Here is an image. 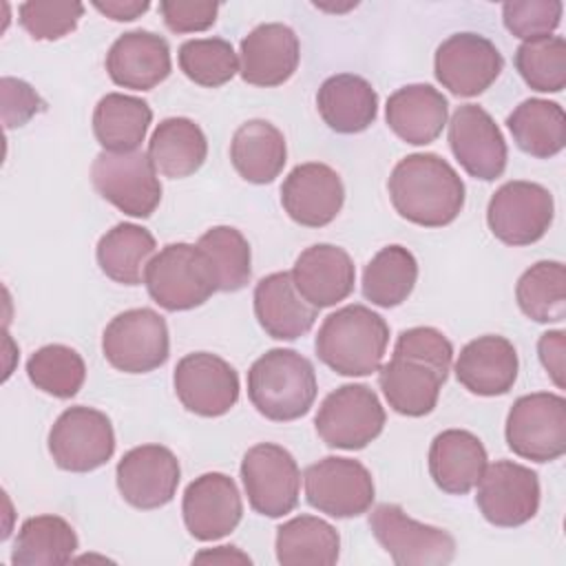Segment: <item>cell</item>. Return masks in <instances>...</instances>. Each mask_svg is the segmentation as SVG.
I'll use <instances>...</instances> for the list:
<instances>
[{
    "mask_svg": "<svg viewBox=\"0 0 566 566\" xmlns=\"http://www.w3.org/2000/svg\"><path fill=\"white\" fill-rule=\"evenodd\" d=\"M453 360L451 340L436 327H409L400 332L389 363L378 369V385L389 407L409 418L436 409Z\"/></svg>",
    "mask_w": 566,
    "mask_h": 566,
    "instance_id": "obj_1",
    "label": "cell"
},
{
    "mask_svg": "<svg viewBox=\"0 0 566 566\" xmlns=\"http://www.w3.org/2000/svg\"><path fill=\"white\" fill-rule=\"evenodd\" d=\"M396 212L422 228H442L464 208V181L455 168L436 153L402 157L387 181Z\"/></svg>",
    "mask_w": 566,
    "mask_h": 566,
    "instance_id": "obj_2",
    "label": "cell"
},
{
    "mask_svg": "<svg viewBox=\"0 0 566 566\" xmlns=\"http://www.w3.org/2000/svg\"><path fill=\"white\" fill-rule=\"evenodd\" d=\"M387 345V321L360 303L332 312L314 338L316 356L340 376H369L378 371Z\"/></svg>",
    "mask_w": 566,
    "mask_h": 566,
    "instance_id": "obj_3",
    "label": "cell"
},
{
    "mask_svg": "<svg viewBox=\"0 0 566 566\" xmlns=\"http://www.w3.org/2000/svg\"><path fill=\"white\" fill-rule=\"evenodd\" d=\"M314 365L294 349L274 347L261 354L248 371V398L254 409L274 422L305 416L316 400Z\"/></svg>",
    "mask_w": 566,
    "mask_h": 566,
    "instance_id": "obj_4",
    "label": "cell"
},
{
    "mask_svg": "<svg viewBox=\"0 0 566 566\" xmlns=\"http://www.w3.org/2000/svg\"><path fill=\"white\" fill-rule=\"evenodd\" d=\"M144 285L150 298L168 312H186L203 305L217 283L197 245L168 243L146 265Z\"/></svg>",
    "mask_w": 566,
    "mask_h": 566,
    "instance_id": "obj_5",
    "label": "cell"
},
{
    "mask_svg": "<svg viewBox=\"0 0 566 566\" xmlns=\"http://www.w3.org/2000/svg\"><path fill=\"white\" fill-rule=\"evenodd\" d=\"M509 449L533 462H553L566 453V400L559 394L520 396L506 416Z\"/></svg>",
    "mask_w": 566,
    "mask_h": 566,
    "instance_id": "obj_6",
    "label": "cell"
},
{
    "mask_svg": "<svg viewBox=\"0 0 566 566\" xmlns=\"http://www.w3.org/2000/svg\"><path fill=\"white\" fill-rule=\"evenodd\" d=\"M385 418L376 391L367 385L349 382L325 396L314 427L327 447L358 451L382 433Z\"/></svg>",
    "mask_w": 566,
    "mask_h": 566,
    "instance_id": "obj_7",
    "label": "cell"
},
{
    "mask_svg": "<svg viewBox=\"0 0 566 566\" xmlns=\"http://www.w3.org/2000/svg\"><path fill=\"white\" fill-rule=\"evenodd\" d=\"M91 181L102 199L128 217L146 219L161 201V184L148 153H106L91 164Z\"/></svg>",
    "mask_w": 566,
    "mask_h": 566,
    "instance_id": "obj_8",
    "label": "cell"
},
{
    "mask_svg": "<svg viewBox=\"0 0 566 566\" xmlns=\"http://www.w3.org/2000/svg\"><path fill=\"white\" fill-rule=\"evenodd\" d=\"M102 352L111 367L124 374L153 371L168 360V325L164 316L150 307L126 310L106 325Z\"/></svg>",
    "mask_w": 566,
    "mask_h": 566,
    "instance_id": "obj_9",
    "label": "cell"
},
{
    "mask_svg": "<svg viewBox=\"0 0 566 566\" xmlns=\"http://www.w3.org/2000/svg\"><path fill=\"white\" fill-rule=\"evenodd\" d=\"M369 528L398 566H444L455 555L449 531L409 517L398 504H378L369 513Z\"/></svg>",
    "mask_w": 566,
    "mask_h": 566,
    "instance_id": "obj_10",
    "label": "cell"
},
{
    "mask_svg": "<svg viewBox=\"0 0 566 566\" xmlns=\"http://www.w3.org/2000/svg\"><path fill=\"white\" fill-rule=\"evenodd\" d=\"M53 462L71 473H88L104 467L115 453L111 418L93 407L64 409L49 431Z\"/></svg>",
    "mask_w": 566,
    "mask_h": 566,
    "instance_id": "obj_11",
    "label": "cell"
},
{
    "mask_svg": "<svg viewBox=\"0 0 566 566\" xmlns=\"http://www.w3.org/2000/svg\"><path fill=\"white\" fill-rule=\"evenodd\" d=\"M241 482L250 506L265 517H283L298 504L301 471L294 455L274 442L250 447L241 460Z\"/></svg>",
    "mask_w": 566,
    "mask_h": 566,
    "instance_id": "obj_12",
    "label": "cell"
},
{
    "mask_svg": "<svg viewBox=\"0 0 566 566\" xmlns=\"http://www.w3.org/2000/svg\"><path fill=\"white\" fill-rule=\"evenodd\" d=\"M555 214V201L548 188L535 181L502 184L486 206V223L495 239L506 245H531L539 241Z\"/></svg>",
    "mask_w": 566,
    "mask_h": 566,
    "instance_id": "obj_13",
    "label": "cell"
},
{
    "mask_svg": "<svg viewBox=\"0 0 566 566\" xmlns=\"http://www.w3.org/2000/svg\"><path fill=\"white\" fill-rule=\"evenodd\" d=\"M305 500L329 517H358L371 509L376 497L369 469L352 458L327 455L303 473Z\"/></svg>",
    "mask_w": 566,
    "mask_h": 566,
    "instance_id": "obj_14",
    "label": "cell"
},
{
    "mask_svg": "<svg viewBox=\"0 0 566 566\" xmlns=\"http://www.w3.org/2000/svg\"><path fill=\"white\" fill-rule=\"evenodd\" d=\"M504 57L497 46L471 31L453 33L440 42L433 57L436 80L458 97L484 93L502 73Z\"/></svg>",
    "mask_w": 566,
    "mask_h": 566,
    "instance_id": "obj_15",
    "label": "cell"
},
{
    "mask_svg": "<svg viewBox=\"0 0 566 566\" xmlns=\"http://www.w3.org/2000/svg\"><path fill=\"white\" fill-rule=\"evenodd\" d=\"M475 486V504L484 520L493 526H522L533 520L539 509L537 473L513 460L486 464Z\"/></svg>",
    "mask_w": 566,
    "mask_h": 566,
    "instance_id": "obj_16",
    "label": "cell"
},
{
    "mask_svg": "<svg viewBox=\"0 0 566 566\" xmlns=\"http://www.w3.org/2000/svg\"><path fill=\"white\" fill-rule=\"evenodd\" d=\"M172 385L179 402L203 418L228 413L239 400V374L217 354H186L172 374Z\"/></svg>",
    "mask_w": 566,
    "mask_h": 566,
    "instance_id": "obj_17",
    "label": "cell"
},
{
    "mask_svg": "<svg viewBox=\"0 0 566 566\" xmlns=\"http://www.w3.org/2000/svg\"><path fill=\"white\" fill-rule=\"evenodd\" d=\"M177 455L164 444H142L122 455L115 480L122 497L142 511L166 506L179 486Z\"/></svg>",
    "mask_w": 566,
    "mask_h": 566,
    "instance_id": "obj_18",
    "label": "cell"
},
{
    "mask_svg": "<svg viewBox=\"0 0 566 566\" xmlns=\"http://www.w3.org/2000/svg\"><path fill=\"white\" fill-rule=\"evenodd\" d=\"M449 146L467 175L493 181L509 159L506 142L493 117L478 104H462L449 122Z\"/></svg>",
    "mask_w": 566,
    "mask_h": 566,
    "instance_id": "obj_19",
    "label": "cell"
},
{
    "mask_svg": "<svg viewBox=\"0 0 566 566\" xmlns=\"http://www.w3.org/2000/svg\"><path fill=\"white\" fill-rule=\"evenodd\" d=\"M184 524L199 542H214L230 535L243 515V502L234 480L210 471L195 478L181 500Z\"/></svg>",
    "mask_w": 566,
    "mask_h": 566,
    "instance_id": "obj_20",
    "label": "cell"
},
{
    "mask_svg": "<svg viewBox=\"0 0 566 566\" xmlns=\"http://www.w3.org/2000/svg\"><path fill=\"white\" fill-rule=\"evenodd\" d=\"M345 201V188L334 168L321 161L298 164L281 186V203L292 221L305 228H323L336 219Z\"/></svg>",
    "mask_w": 566,
    "mask_h": 566,
    "instance_id": "obj_21",
    "label": "cell"
},
{
    "mask_svg": "<svg viewBox=\"0 0 566 566\" xmlns=\"http://www.w3.org/2000/svg\"><path fill=\"white\" fill-rule=\"evenodd\" d=\"M241 66L243 82L252 86H279L287 82L301 60V44L296 33L281 22H265L254 27L241 40Z\"/></svg>",
    "mask_w": 566,
    "mask_h": 566,
    "instance_id": "obj_22",
    "label": "cell"
},
{
    "mask_svg": "<svg viewBox=\"0 0 566 566\" xmlns=\"http://www.w3.org/2000/svg\"><path fill=\"white\" fill-rule=\"evenodd\" d=\"M290 274L298 294L316 310L345 301L356 283V268L352 256L332 243H316L305 248L296 256Z\"/></svg>",
    "mask_w": 566,
    "mask_h": 566,
    "instance_id": "obj_23",
    "label": "cell"
},
{
    "mask_svg": "<svg viewBox=\"0 0 566 566\" xmlns=\"http://www.w3.org/2000/svg\"><path fill=\"white\" fill-rule=\"evenodd\" d=\"M170 49L168 42L144 29L122 33L106 53L108 77L133 91H150L170 75Z\"/></svg>",
    "mask_w": 566,
    "mask_h": 566,
    "instance_id": "obj_24",
    "label": "cell"
},
{
    "mask_svg": "<svg viewBox=\"0 0 566 566\" xmlns=\"http://www.w3.org/2000/svg\"><path fill=\"white\" fill-rule=\"evenodd\" d=\"M517 352L513 343L497 334L469 340L455 360L458 382L475 396H502L517 380Z\"/></svg>",
    "mask_w": 566,
    "mask_h": 566,
    "instance_id": "obj_25",
    "label": "cell"
},
{
    "mask_svg": "<svg viewBox=\"0 0 566 566\" xmlns=\"http://www.w3.org/2000/svg\"><path fill=\"white\" fill-rule=\"evenodd\" d=\"M254 316L268 336L294 340L314 327L318 310L298 294L290 272H274L254 287Z\"/></svg>",
    "mask_w": 566,
    "mask_h": 566,
    "instance_id": "obj_26",
    "label": "cell"
},
{
    "mask_svg": "<svg viewBox=\"0 0 566 566\" xmlns=\"http://www.w3.org/2000/svg\"><path fill=\"white\" fill-rule=\"evenodd\" d=\"M449 102L431 84H407L394 91L385 106L387 126L411 146L438 139L447 124Z\"/></svg>",
    "mask_w": 566,
    "mask_h": 566,
    "instance_id": "obj_27",
    "label": "cell"
},
{
    "mask_svg": "<svg viewBox=\"0 0 566 566\" xmlns=\"http://www.w3.org/2000/svg\"><path fill=\"white\" fill-rule=\"evenodd\" d=\"M489 464L482 440L467 429H447L429 447V473L451 495L469 493Z\"/></svg>",
    "mask_w": 566,
    "mask_h": 566,
    "instance_id": "obj_28",
    "label": "cell"
},
{
    "mask_svg": "<svg viewBox=\"0 0 566 566\" xmlns=\"http://www.w3.org/2000/svg\"><path fill=\"white\" fill-rule=\"evenodd\" d=\"M316 108L332 130L354 135L374 124L378 115V95L365 77L338 73L321 84Z\"/></svg>",
    "mask_w": 566,
    "mask_h": 566,
    "instance_id": "obj_29",
    "label": "cell"
},
{
    "mask_svg": "<svg viewBox=\"0 0 566 566\" xmlns=\"http://www.w3.org/2000/svg\"><path fill=\"white\" fill-rule=\"evenodd\" d=\"M230 161L245 181L272 184L287 161L285 137L268 119H248L232 135Z\"/></svg>",
    "mask_w": 566,
    "mask_h": 566,
    "instance_id": "obj_30",
    "label": "cell"
},
{
    "mask_svg": "<svg viewBox=\"0 0 566 566\" xmlns=\"http://www.w3.org/2000/svg\"><path fill=\"white\" fill-rule=\"evenodd\" d=\"M148 157L164 177L184 179L203 166L208 139L197 122L188 117H166L150 135Z\"/></svg>",
    "mask_w": 566,
    "mask_h": 566,
    "instance_id": "obj_31",
    "label": "cell"
},
{
    "mask_svg": "<svg viewBox=\"0 0 566 566\" xmlns=\"http://www.w3.org/2000/svg\"><path fill=\"white\" fill-rule=\"evenodd\" d=\"M153 122L148 102L135 95L106 93L93 111V135L106 153H133Z\"/></svg>",
    "mask_w": 566,
    "mask_h": 566,
    "instance_id": "obj_32",
    "label": "cell"
},
{
    "mask_svg": "<svg viewBox=\"0 0 566 566\" xmlns=\"http://www.w3.org/2000/svg\"><path fill=\"white\" fill-rule=\"evenodd\" d=\"M155 237L146 228L122 221L102 234L95 256L99 270L111 281L122 285H139L144 281L148 261L155 256Z\"/></svg>",
    "mask_w": 566,
    "mask_h": 566,
    "instance_id": "obj_33",
    "label": "cell"
},
{
    "mask_svg": "<svg viewBox=\"0 0 566 566\" xmlns=\"http://www.w3.org/2000/svg\"><path fill=\"white\" fill-rule=\"evenodd\" d=\"M274 546L283 566H332L340 553V537L329 522L296 515L276 528Z\"/></svg>",
    "mask_w": 566,
    "mask_h": 566,
    "instance_id": "obj_34",
    "label": "cell"
},
{
    "mask_svg": "<svg viewBox=\"0 0 566 566\" xmlns=\"http://www.w3.org/2000/svg\"><path fill=\"white\" fill-rule=\"evenodd\" d=\"M506 126L520 150L531 157L548 159L566 144V115L557 102L531 97L513 108Z\"/></svg>",
    "mask_w": 566,
    "mask_h": 566,
    "instance_id": "obj_35",
    "label": "cell"
},
{
    "mask_svg": "<svg viewBox=\"0 0 566 566\" xmlns=\"http://www.w3.org/2000/svg\"><path fill=\"white\" fill-rule=\"evenodd\" d=\"M77 551L75 528L60 515H35L22 522L11 551L13 566H62Z\"/></svg>",
    "mask_w": 566,
    "mask_h": 566,
    "instance_id": "obj_36",
    "label": "cell"
},
{
    "mask_svg": "<svg viewBox=\"0 0 566 566\" xmlns=\"http://www.w3.org/2000/svg\"><path fill=\"white\" fill-rule=\"evenodd\" d=\"M418 261L402 245H385L363 272V296L378 307H396L413 292Z\"/></svg>",
    "mask_w": 566,
    "mask_h": 566,
    "instance_id": "obj_37",
    "label": "cell"
},
{
    "mask_svg": "<svg viewBox=\"0 0 566 566\" xmlns=\"http://www.w3.org/2000/svg\"><path fill=\"white\" fill-rule=\"evenodd\" d=\"M520 310L535 323L566 318V268L562 261H537L515 285Z\"/></svg>",
    "mask_w": 566,
    "mask_h": 566,
    "instance_id": "obj_38",
    "label": "cell"
},
{
    "mask_svg": "<svg viewBox=\"0 0 566 566\" xmlns=\"http://www.w3.org/2000/svg\"><path fill=\"white\" fill-rule=\"evenodd\" d=\"M197 248L212 270L217 292H237L248 285L252 276V254L248 239L237 228L214 226L199 237Z\"/></svg>",
    "mask_w": 566,
    "mask_h": 566,
    "instance_id": "obj_39",
    "label": "cell"
},
{
    "mask_svg": "<svg viewBox=\"0 0 566 566\" xmlns=\"http://www.w3.org/2000/svg\"><path fill=\"white\" fill-rule=\"evenodd\" d=\"M29 380L49 396L73 398L86 378L84 358L69 345H44L27 360Z\"/></svg>",
    "mask_w": 566,
    "mask_h": 566,
    "instance_id": "obj_40",
    "label": "cell"
},
{
    "mask_svg": "<svg viewBox=\"0 0 566 566\" xmlns=\"http://www.w3.org/2000/svg\"><path fill=\"white\" fill-rule=\"evenodd\" d=\"M513 60L533 91L559 93L566 86V40L562 35L524 40Z\"/></svg>",
    "mask_w": 566,
    "mask_h": 566,
    "instance_id": "obj_41",
    "label": "cell"
},
{
    "mask_svg": "<svg viewBox=\"0 0 566 566\" xmlns=\"http://www.w3.org/2000/svg\"><path fill=\"white\" fill-rule=\"evenodd\" d=\"M179 69L184 75L208 88L223 86L239 71V60L232 44L223 38H195L179 46Z\"/></svg>",
    "mask_w": 566,
    "mask_h": 566,
    "instance_id": "obj_42",
    "label": "cell"
},
{
    "mask_svg": "<svg viewBox=\"0 0 566 566\" xmlns=\"http://www.w3.org/2000/svg\"><path fill=\"white\" fill-rule=\"evenodd\" d=\"M84 15L82 2H22L18 22L33 40H60L71 33Z\"/></svg>",
    "mask_w": 566,
    "mask_h": 566,
    "instance_id": "obj_43",
    "label": "cell"
},
{
    "mask_svg": "<svg viewBox=\"0 0 566 566\" xmlns=\"http://www.w3.org/2000/svg\"><path fill=\"white\" fill-rule=\"evenodd\" d=\"M562 11L559 0H513L502 4V20L515 38L535 40L559 27Z\"/></svg>",
    "mask_w": 566,
    "mask_h": 566,
    "instance_id": "obj_44",
    "label": "cell"
},
{
    "mask_svg": "<svg viewBox=\"0 0 566 566\" xmlns=\"http://www.w3.org/2000/svg\"><path fill=\"white\" fill-rule=\"evenodd\" d=\"M0 97H2V122H4L7 130L20 128L31 117L46 111V104L35 93V88L18 77L0 80Z\"/></svg>",
    "mask_w": 566,
    "mask_h": 566,
    "instance_id": "obj_45",
    "label": "cell"
},
{
    "mask_svg": "<svg viewBox=\"0 0 566 566\" xmlns=\"http://www.w3.org/2000/svg\"><path fill=\"white\" fill-rule=\"evenodd\" d=\"M159 11L172 33H195L214 24L219 4L210 0H164L159 2Z\"/></svg>",
    "mask_w": 566,
    "mask_h": 566,
    "instance_id": "obj_46",
    "label": "cell"
},
{
    "mask_svg": "<svg viewBox=\"0 0 566 566\" xmlns=\"http://www.w3.org/2000/svg\"><path fill=\"white\" fill-rule=\"evenodd\" d=\"M564 352H566V334L564 329H551L544 332L537 340V354L548 371L551 380L564 389Z\"/></svg>",
    "mask_w": 566,
    "mask_h": 566,
    "instance_id": "obj_47",
    "label": "cell"
},
{
    "mask_svg": "<svg viewBox=\"0 0 566 566\" xmlns=\"http://www.w3.org/2000/svg\"><path fill=\"white\" fill-rule=\"evenodd\" d=\"M93 7L108 15L111 20H117V22H130L135 18H139L142 13L148 11L150 2L148 0H95Z\"/></svg>",
    "mask_w": 566,
    "mask_h": 566,
    "instance_id": "obj_48",
    "label": "cell"
},
{
    "mask_svg": "<svg viewBox=\"0 0 566 566\" xmlns=\"http://www.w3.org/2000/svg\"><path fill=\"white\" fill-rule=\"evenodd\" d=\"M192 562H212V564H252V559L241 553L237 546H217L212 551H201Z\"/></svg>",
    "mask_w": 566,
    "mask_h": 566,
    "instance_id": "obj_49",
    "label": "cell"
}]
</instances>
